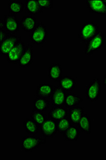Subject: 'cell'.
Listing matches in <instances>:
<instances>
[{
	"label": "cell",
	"instance_id": "6da1fadb",
	"mask_svg": "<svg viewBox=\"0 0 106 160\" xmlns=\"http://www.w3.org/2000/svg\"><path fill=\"white\" fill-rule=\"evenodd\" d=\"M102 82L98 77H94L85 88V97L89 102H94L99 99L102 92Z\"/></svg>",
	"mask_w": 106,
	"mask_h": 160
},
{
	"label": "cell",
	"instance_id": "7a4b0ae2",
	"mask_svg": "<svg viewBox=\"0 0 106 160\" xmlns=\"http://www.w3.org/2000/svg\"><path fill=\"white\" fill-rule=\"evenodd\" d=\"M105 38L104 33L100 30L94 37L88 40L85 44L84 53L87 56H91L94 53L103 49Z\"/></svg>",
	"mask_w": 106,
	"mask_h": 160
},
{
	"label": "cell",
	"instance_id": "3957f363",
	"mask_svg": "<svg viewBox=\"0 0 106 160\" xmlns=\"http://www.w3.org/2000/svg\"><path fill=\"white\" fill-rule=\"evenodd\" d=\"M46 143V138H42L35 135H26L22 138L21 148L22 151L26 152H30L38 149L41 146Z\"/></svg>",
	"mask_w": 106,
	"mask_h": 160
},
{
	"label": "cell",
	"instance_id": "277c9868",
	"mask_svg": "<svg viewBox=\"0 0 106 160\" xmlns=\"http://www.w3.org/2000/svg\"><path fill=\"white\" fill-rule=\"evenodd\" d=\"M99 31V26L94 22L90 21L84 22L80 30L79 38L80 42L86 43L88 40L94 37Z\"/></svg>",
	"mask_w": 106,
	"mask_h": 160
},
{
	"label": "cell",
	"instance_id": "5b68a950",
	"mask_svg": "<svg viewBox=\"0 0 106 160\" xmlns=\"http://www.w3.org/2000/svg\"><path fill=\"white\" fill-rule=\"evenodd\" d=\"M48 36L46 26L42 22H39L36 28L31 33L29 38L32 43L41 45L46 43Z\"/></svg>",
	"mask_w": 106,
	"mask_h": 160
},
{
	"label": "cell",
	"instance_id": "8992f818",
	"mask_svg": "<svg viewBox=\"0 0 106 160\" xmlns=\"http://www.w3.org/2000/svg\"><path fill=\"white\" fill-rule=\"evenodd\" d=\"M1 21L6 32L9 35L16 34L18 33L20 28V22L16 15L9 13L4 16Z\"/></svg>",
	"mask_w": 106,
	"mask_h": 160
},
{
	"label": "cell",
	"instance_id": "52a82bcc",
	"mask_svg": "<svg viewBox=\"0 0 106 160\" xmlns=\"http://www.w3.org/2000/svg\"><path fill=\"white\" fill-rule=\"evenodd\" d=\"M26 45L27 44L25 42L21 41L13 48V49L10 51L7 56V61L9 64H18L25 49Z\"/></svg>",
	"mask_w": 106,
	"mask_h": 160
},
{
	"label": "cell",
	"instance_id": "ba28073f",
	"mask_svg": "<svg viewBox=\"0 0 106 160\" xmlns=\"http://www.w3.org/2000/svg\"><path fill=\"white\" fill-rule=\"evenodd\" d=\"M40 129L44 138H52L58 132L57 121L51 118H47L40 127Z\"/></svg>",
	"mask_w": 106,
	"mask_h": 160
},
{
	"label": "cell",
	"instance_id": "9c48e42d",
	"mask_svg": "<svg viewBox=\"0 0 106 160\" xmlns=\"http://www.w3.org/2000/svg\"><path fill=\"white\" fill-rule=\"evenodd\" d=\"M22 41V38L14 35H9L1 43L0 55L1 56H7L10 51L16 44Z\"/></svg>",
	"mask_w": 106,
	"mask_h": 160
},
{
	"label": "cell",
	"instance_id": "30bf717a",
	"mask_svg": "<svg viewBox=\"0 0 106 160\" xmlns=\"http://www.w3.org/2000/svg\"><path fill=\"white\" fill-rule=\"evenodd\" d=\"M34 60L33 46L31 43L27 44L25 49L19 62L18 65L21 68H27L33 64Z\"/></svg>",
	"mask_w": 106,
	"mask_h": 160
},
{
	"label": "cell",
	"instance_id": "8fae6325",
	"mask_svg": "<svg viewBox=\"0 0 106 160\" xmlns=\"http://www.w3.org/2000/svg\"><path fill=\"white\" fill-rule=\"evenodd\" d=\"M66 91L59 86L53 87V91L50 96V100L53 107H60L65 105L66 99Z\"/></svg>",
	"mask_w": 106,
	"mask_h": 160
},
{
	"label": "cell",
	"instance_id": "7c38bea8",
	"mask_svg": "<svg viewBox=\"0 0 106 160\" xmlns=\"http://www.w3.org/2000/svg\"><path fill=\"white\" fill-rule=\"evenodd\" d=\"M88 9L90 12L94 13L100 16L106 17V4L104 1H86Z\"/></svg>",
	"mask_w": 106,
	"mask_h": 160
},
{
	"label": "cell",
	"instance_id": "4fadbf2b",
	"mask_svg": "<svg viewBox=\"0 0 106 160\" xmlns=\"http://www.w3.org/2000/svg\"><path fill=\"white\" fill-rule=\"evenodd\" d=\"M63 73L64 69L58 63L51 64L48 68V78L53 82H59L63 77Z\"/></svg>",
	"mask_w": 106,
	"mask_h": 160
},
{
	"label": "cell",
	"instance_id": "5bb4252c",
	"mask_svg": "<svg viewBox=\"0 0 106 160\" xmlns=\"http://www.w3.org/2000/svg\"><path fill=\"white\" fill-rule=\"evenodd\" d=\"M39 24L36 18L31 15L24 16L20 22V26L26 32H31Z\"/></svg>",
	"mask_w": 106,
	"mask_h": 160
},
{
	"label": "cell",
	"instance_id": "9a60e30c",
	"mask_svg": "<svg viewBox=\"0 0 106 160\" xmlns=\"http://www.w3.org/2000/svg\"><path fill=\"white\" fill-rule=\"evenodd\" d=\"M84 114V108L80 106H76L68 109V118L73 125L76 126Z\"/></svg>",
	"mask_w": 106,
	"mask_h": 160
},
{
	"label": "cell",
	"instance_id": "2e32d148",
	"mask_svg": "<svg viewBox=\"0 0 106 160\" xmlns=\"http://www.w3.org/2000/svg\"><path fill=\"white\" fill-rule=\"evenodd\" d=\"M68 109L65 106L52 107L49 113V118L58 121L61 118L68 117Z\"/></svg>",
	"mask_w": 106,
	"mask_h": 160
},
{
	"label": "cell",
	"instance_id": "e0dca14e",
	"mask_svg": "<svg viewBox=\"0 0 106 160\" xmlns=\"http://www.w3.org/2000/svg\"><path fill=\"white\" fill-rule=\"evenodd\" d=\"M77 85V82L73 77L68 75L63 76L59 81V86L66 91H73Z\"/></svg>",
	"mask_w": 106,
	"mask_h": 160
},
{
	"label": "cell",
	"instance_id": "ac0fdd59",
	"mask_svg": "<svg viewBox=\"0 0 106 160\" xmlns=\"http://www.w3.org/2000/svg\"><path fill=\"white\" fill-rule=\"evenodd\" d=\"M82 102V97L80 95L73 93H68L66 94L65 106L68 109H70V108L79 105Z\"/></svg>",
	"mask_w": 106,
	"mask_h": 160
},
{
	"label": "cell",
	"instance_id": "d6986e66",
	"mask_svg": "<svg viewBox=\"0 0 106 160\" xmlns=\"http://www.w3.org/2000/svg\"><path fill=\"white\" fill-rule=\"evenodd\" d=\"M77 126L81 132L85 133L88 135L91 133V120L89 115L84 114L80 118Z\"/></svg>",
	"mask_w": 106,
	"mask_h": 160
},
{
	"label": "cell",
	"instance_id": "ffe728a7",
	"mask_svg": "<svg viewBox=\"0 0 106 160\" xmlns=\"http://www.w3.org/2000/svg\"><path fill=\"white\" fill-rule=\"evenodd\" d=\"M25 10L26 12L33 16L43 12L37 0H26L25 2Z\"/></svg>",
	"mask_w": 106,
	"mask_h": 160
},
{
	"label": "cell",
	"instance_id": "44dd1931",
	"mask_svg": "<svg viewBox=\"0 0 106 160\" xmlns=\"http://www.w3.org/2000/svg\"><path fill=\"white\" fill-rule=\"evenodd\" d=\"M80 136V130L75 125L71 126L64 134L65 140L67 142H77Z\"/></svg>",
	"mask_w": 106,
	"mask_h": 160
},
{
	"label": "cell",
	"instance_id": "7402d4cb",
	"mask_svg": "<svg viewBox=\"0 0 106 160\" xmlns=\"http://www.w3.org/2000/svg\"><path fill=\"white\" fill-rule=\"evenodd\" d=\"M24 9L25 4L22 1L11 0L8 3V10L11 14H20L23 12Z\"/></svg>",
	"mask_w": 106,
	"mask_h": 160
},
{
	"label": "cell",
	"instance_id": "603a6c76",
	"mask_svg": "<svg viewBox=\"0 0 106 160\" xmlns=\"http://www.w3.org/2000/svg\"><path fill=\"white\" fill-rule=\"evenodd\" d=\"M50 104L48 98L37 96L34 100V109L44 112L49 109Z\"/></svg>",
	"mask_w": 106,
	"mask_h": 160
},
{
	"label": "cell",
	"instance_id": "cb8c5ba5",
	"mask_svg": "<svg viewBox=\"0 0 106 160\" xmlns=\"http://www.w3.org/2000/svg\"><path fill=\"white\" fill-rule=\"evenodd\" d=\"M53 87L48 83L40 84L36 90L37 96L49 98L50 97L53 91Z\"/></svg>",
	"mask_w": 106,
	"mask_h": 160
},
{
	"label": "cell",
	"instance_id": "d4e9b609",
	"mask_svg": "<svg viewBox=\"0 0 106 160\" xmlns=\"http://www.w3.org/2000/svg\"><path fill=\"white\" fill-rule=\"evenodd\" d=\"M24 128L28 135H36L39 132L40 127L31 118H27L24 121Z\"/></svg>",
	"mask_w": 106,
	"mask_h": 160
},
{
	"label": "cell",
	"instance_id": "484cf974",
	"mask_svg": "<svg viewBox=\"0 0 106 160\" xmlns=\"http://www.w3.org/2000/svg\"><path fill=\"white\" fill-rule=\"evenodd\" d=\"M30 118L33 120L35 123H36L40 127L47 120V118L45 113L43 112L37 111L34 108L30 114Z\"/></svg>",
	"mask_w": 106,
	"mask_h": 160
},
{
	"label": "cell",
	"instance_id": "4316f807",
	"mask_svg": "<svg viewBox=\"0 0 106 160\" xmlns=\"http://www.w3.org/2000/svg\"><path fill=\"white\" fill-rule=\"evenodd\" d=\"M73 124L68 117L61 118L57 121L58 132L60 134H64L65 132Z\"/></svg>",
	"mask_w": 106,
	"mask_h": 160
},
{
	"label": "cell",
	"instance_id": "83f0119b",
	"mask_svg": "<svg viewBox=\"0 0 106 160\" xmlns=\"http://www.w3.org/2000/svg\"><path fill=\"white\" fill-rule=\"evenodd\" d=\"M42 10H50L53 9L52 0H37Z\"/></svg>",
	"mask_w": 106,
	"mask_h": 160
},
{
	"label": "cell",
	"instance_id": "f1b7e54d",
	"mask_svg": "<svg viewBox=\"0 0 106 160\" xmlns=\"http://www.w3.org/2000/svg\"><path fill=\"white\" fill-rule=\"evenodd\" d=\"M9 35L6 32V29L4 28L3 24L1 20V29H0V43L3 42L5 38H7Z\"/></svg>",
	"mask_w": 106,
	"mask_h": 160
},
{
	"label": "cell",
	"instance_id": "f546056e",
	"mask_svg": "<svg viewBox=\"0 0 106 160\" xmlns=\"http://www.w3.org/2000/svg\"><path fill=\"white\" fill-rule=\"evenodd\" d=\"M103 86L104 87L106 88V73L103 77Z\"/></svg>",
	"mask_w": 106,
	"mask_h": 160
},
{
	"label": "cell",
	"instance_id": "4dcf8cb0",
	"mask_svg": "<svg viewBox=\"0 0 106 160\" xmlns=\"http://www.w3.org/2000/svg\"><path fill=\"white\" fill-rule=\"evenodd\" d=\"M104 2H105V3H106V0H104Z\"/></svg>",
	"mask_w": 106,
	"mask_h": 160
}]
</instances>
